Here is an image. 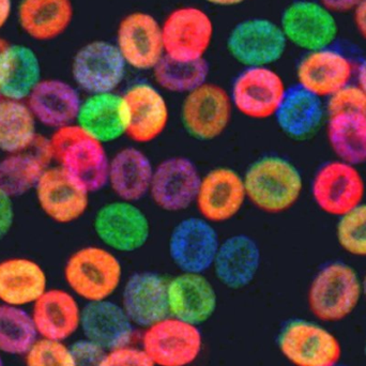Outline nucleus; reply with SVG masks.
I'll list each match as a JSON object with an SVG mask.
<instances>
[{"label": "nucleus", "mask_w": 366, "mask_h": 366, "mask_svg": "<svg viewBox=\"0 0 366 366\" xmlns=\"http://www.w3.org/2000/svg\"><path fill=\"white\" fill-rule=\"evenodd\" d=\"M42 79V66L34 49L10 43L0 58V98L26 101Z\"/></svg>", "instance_id": "72a5a7b5"}, {"label": "nucleus", "mask_w": 366, "mask_h": 366, "mask_svg": "<svg viewBox=\"0 0 366 366\" xmlns=\"http://www.w3.org/2000/svg\"><path fill=\"white\" fill-rule=\"evenodd\" d=\"M81 301L68 288H47L31 305L39 337L66 342L81 331Z\"/></svg>", "instance_id": "393cba45"}, {"label": "nucleus", "mask_w": 366, "mask_h": 366, "mask_svg": "<svg viewBox=\"0 0 366 366\" xmlns=\"http://www.w3.org/2000/svg\"><path fill=\"white\" fill-rule=\"evenodd\" d=\"M49 288L44 268L32 258L9 257L0 260V303L17 307H31Z\"/></svg>", "instance_id": "2f4dec72"}, {"label": "nucleus", "mask_w": 366, "mask_h": 366, "mask_svg": "<svg viewBox=\"0 0 366 366\" xmlns=\"http://www.w3.org/2000/svg\"><path fill=\"white\" fill-rule=\"evenodd\" d=\"M14 223V198L0 189V241L10 234Z\"/></svg>", "instance_id": "c03bdc74"}, {"label": "nucleus", "mask_w": 366, "mask_h": 366, "mask_svg": "<svg viewBox=\"0 0 366 366\" xmlns=\"http://www.w3.org/2000/svg\"><path fill=\"white\" fill-rule=\"evenodd\" d=\"M25 366H77L66 342L39 337L24 356Z\"/></svg>", "instance_id": "ea45409f"}, {"label": "nucleus", "mask_w": 366, "mask_h": 366, "mask_svg": "<svg viewBox=\"0 0 366 366\" xmlns=\"http://www.w3.org/2000/svg\"><path fill=\"white\" fill-rule=\"evenodd\" d=\"M81 100V92L74 84L43 79L26 102L38 124L55 131L75 124Z\"/></svg>", "instance_id": "bb28decb"}, {"label": "nucleus", "mask_w": 366, "mask_h": 366, "mask_svg": "<svg viewBox=\"0 0 366 366\" xmlns=\"http://www.w3.org/2000/svg\"><path fill=\"white\" fill-rule=\"evenodd\" d=\"M154 172V162L139 146H124L109 159L107 187L117 199L139 202L149 195Z\"/></svg>", "instance_id": "cd10ccee"}, {"label": "nucleus", "mask_w": 366, "mask_h": 366, "mask_svg": "<svg viewBox=\"0 0 366 366\" xmlns=\"http://www.w3.org/2000/svg\"><path fill=\"white\" fill-rule=\"evenodd\" d=\"M122 94L129 111L127 137L137 146L148 145L160 139L171 120L165 92L154 81H139L129 86Z\"/></svg>", "instance_id": "6ab92c4d"}, {"label": "nucleus", "mask_w": 366, "mask_h": 366, "mask_svg": "<svg viewBox=\"0 0 366 366\" xmlns=\"http://www.w3.org/2000/svg\"><path fill=\"white\" fill-rule=\"evenodd\" d=\"M165 57L191 62L206 59L214 39L212 17L197 6L172 10L161 21Z\"/></svg>", "instance_id": "9b49d317"}, {"label": "nucleus", "mask_w": 366, "mask_h": 366, "mask_svg": "<svg viewBox=\"0 0 366 366\" xmlns=\"http://www.w3.org/2000/svg\"><path fill=\"white\" fill-rule=\"evenodd\" d=\"M114 43L128 68L139 72H152L165 56L161 21L145 11L120 19Z\"/></svg>", "instance_id": "dca6fc26"}, {"label": "nucleus", "mask_w": 366, "mask_h": 366, "mask_svg": "<svg viewBox=\"0 0 366 366\" xmlns=\"http://www.w3.org/2000/svg\"><path fill=\"white\" fill-rule=\"evenodd\" d=\"M221 240L217 225L199 215H189L172 228L167 254L178 272L208 273Z\"/></svg>", "instance_id": "2eb2a0df"}, {"label": "nucleus", "mask_w": 366, "mask_h": 366, "mask_svg": "<svg viewBox=\"0 0 366 366\" xmlns=\"http://www.w3.org/2000/svg\"><path fill=\"white\" fill-rule=\"evenodd\" d=\"M273 119L288 139L307 141L325 126V101L295 84L290 86Z\"/></svg>", "instance_id": "c85d7f7f"}, {"label": "nucleus", "mask_w": 366, "mask_h": 366, "mask_svg": "<svg viewBox=\"0 0 366 366\" xmlns=\"http://www.w3.org/2000/svg\"><path fill=\"white\" fill-rule=\"evenodd\" d=\"M10 43L8 41L4 40V39L0 38V58H1L2 54L6 51V47Z\"/></svg>", "instance_id": "3c124183"}, {"label": "nucleus", "mask_w": 366, "mask_h": 366, "mask_svg": "<svg viewBox=\"0 0 366 366\" xmlns=\"http://www.w3.org/2000/svg\"><path fill=\"white\" fill-rule=\"evenodd\" d=\"M39 339L30 311L0 303V352L24 357Z\"/></svg>", "instance_id": "4c0bfd02"}, {"label": "nucleus", "mask_w": 366, "mask_h": 366, "mask_svg": "<svg viewBox=\"0 0 366 366\" xmlns=\"http://www.w3.org/2000/svg\"><path fill=\"white\" fill-rule=\"evenodd\" d=\"M247 204L240 172L217 167L202 174L194 207L197 215L214 225L227 223L240 214Z\"/></svg>", "instance_id": "a211bd4d"}, {"label": "nucleus", "mask_w": 366, "mask_h": 366, "mask_svg": "<svg viewBox=\"0 0 366 366\" xmlns=\"http://www.w3.org/2000/svg\"><path fill=\"white\" fill-rule=\"evenodd\" d=\"M361 280H362L363 299L366 301V272L361 277Z\"/></svg>", "instance_id": "603ef678"}, {"label": "nucleus", "mask_w": 366, "mask_h": 366, "mask_svg": "<svg viewBox=\"0 0 366 366\" xmlns=\"http://www.w3.org/2000/svg\"><path fill=\"white\" fill-rule=\"evenodd\" d=\"M335 239L348 255L366 258V202L337 219Z\"/></svg>", "instance_id": "58836bf2"}, {"label": "nucleus", "mask_w": 366, "mask_h": 366, "mask_svg": "<svg viewBox=\"0 0 366 366\" xmlns=\"http://www.w3.org/2000/svg\"><path fill=\"white\" fill-rule=\"evenodd\" d=\"M247 202L266 214L292 210L305 192L299 167L280 154H266L249 163L242 173Z\"/></svg>", "instance_id": "f257e3e1"}, {"label": "nucleus", "mask_w": 366, "mask_h": 366, "mask_svg": "<svg viewBox=\"0 0 366 366\" xmlns=\"http://www.w3.org/2000/svg\"><path fill=\"white\" fill-rule=\"evenodd\" d=\"M200 178L197 164L189 157H169L154 165L148 197L163 212H184L194 207Z\"/></svg>", "instance_id": "aec40b11"}, {"label": "nucleus", "mask_w": 366, "mask_h": 366, "mask_svg": "<svg viewBox=\"0 0 366 366\" xmlns=\"http://www.w3.org/2000/svg\"><path fill=\"white\" fill-rule=\"evenodd\" d=\"M51 165L49 139L39 137L28 149L0 157V189L14 199L27 195Z\"/></svg>", "instance_id": "7c9ffc66"}, {"label": "nucleus", "mask_w": 366, "mask_h": 366, "mask_svg": "<svg viewBox=\"0 0 366 366\" xmlns=\"http://www.w3.org/2000/svg\"><path fill=\"white\" fill-rule=\"evenodd\" d=\"M34 192L45 217L61 225L75 223L89 209L92 193L54 164L45 169Z\"/></svg>", "instance_id": "412c9836"}, {"label": "nucleus", "mask_w": 366, "mask_h": 366, "mask_svg": "<svg viewBox=\"0 0 366 366\" xmlns=\"http://www.w3.org/2000/svg\"><path fill=\"white\" fill-rule=\"evenodd\" d=\"M288 45L279 21L256 16L238 21L228 32V55L242 68L274 66L287 51Z\"/></svg>", "instance_id": "6e6552de"}, {"label": "nucleus", "mask_w": 366, "mask_h": 366, "mask_svg": "<svg viewBox=\"0 0 366 366\" xmlns=\"http://www.w3.org/2000/svg\"><path fill=\"white\" fill-rule=\"evenodd\" d=\"M98 366H154L142 346L132 343L107 350Z\"/></svg>", "instance_id": "79ce46f5"}, {"label": "nucleus", "mask_w": 366, "mask_h": 366, "mask_svg": "<svg viewBox=\"0 0 366 366\" xmlns=\"http://www.w3.org/2000/svg\"><path fill=\"white\" fill-rule=\"evenodd\" d=\"M356 64L337 45L302 53L295 68L296 85L327 100L342 88L354 83Z\"/></svg>", "instance_id": "f3484780"}, {"label": "nucleus", "mask_w": 366, "mask_h": 366, "mask_svg": "<svg viewBox=\"0 0 366 366\" xmlns=\"http://www.w3.org/2000/svg\"><path fill=\"white\" fill-rule=\"evenodd\" d=\"M350 15L357 36L366 43V0H363Z\"/></svg>", "instance_id": "49530a36"}, {"label": "nucleus", "mask_w": 366, "mask_h": 366, "mask_svg": "<svg viewBox=\"0 0 366 366\" xmlns=\"http://www.w3.org/2000/svg\"><path fill=\"white\" fill-rule=\"evenodd\" d=\"M128 66L111 41H89L81 45L71 61V76L85 94L118 92L126 79Z\"/></svg>", "instance_id": "f8f14e48"}, {"label": "nucleus", "mask_w": 366, "mask_h": 366, "mask_svg": "<svg viewBox=\"0 0 366 366\" xmlns=\"http://www.w3.org/2000/svg\"><path fill=\"white\" fill-rule=\"evenodd\" d=\"M277 348L292 366L340 365L343 347L337 335L313 320H290L277 335Z\"/></svg>", "instance_id": "1a4fd4ad"}, {"label": "nucleus", "mask_w": 366, "mask_h": 366, "mask_svg": "<svg viewBox=\"0 0 366 366\" xmlns=\"http://www.w3.org/2000/svg\"><path fill=\"white\" fill-rule=\"evenodd\" d=\"M13 11L12 0H0V30L6 25Z\"/></svg>", "instance_id": "09e8293b"}, {"label": "nucleus", "mask_w": 366, "mask_h": 366, "mask_svg": "<svg viewBox=\"0 0 366 366\" xmlns=\"http://www.w3.org/2000/svg\"><path fill=\"white\" fill-rule=\"evenodd\" d=\"M262 264L258 241L251 234L238 232L222 239L211 272L223 287L242 290L254 283Z\"/></svg>", "instance_id": "5701e85b"}, {"label": "nucleus", "mask_w": 366, "mask_h": 366, "mask_svg": "<svg viewBox=\"0 0 366 366\" xmlns=\"http://www.w3.org/2000/svg\"><path fill=\"white\" fill-rule=\"evenodd\" d=\"M234 112L228 89L208 81L183 96L180 124L191 139L209 143L227 131Z\"/></svg>", "instance_id": "0eeeda50"}, {"label": "nucleus", "mask_w": 366, "mask_h": 366, "mask_svg": "<svg viewBox=\"0 0 366 366\" xmlns=\"http://www.w3.org/2000/svg\"><path fill=\"white\" fill-rule=\"evenodd\" d=\"M74 19L72 0H21L17 21L26 36L47 42L61 36Z\"/></svg>", "instance_id": "473e14b6"}, {"label": "nucleus", "mask_w": 366, "mask_h": 366, "mask_svg": "<svg viewBox=\"0 0 366 366\" xmlns=\"http://www.w3.org/2000/svg\"><path fill=\"white\" fill-rule=\"evenodd\" d=\"M135 327L113 299L85 303L81 311V332L104 350L131 344Z\"/></svg>", "instance_id": "c756f323"}, {"label": "nucleus", "mask_w": 366, "mask_h": 366, "mask_svg": "<svg viewBox=\"0 0 366 366\" xmlns=\"http://www.w3.org/2000/svg\"><path fill=\"white\" fill-rule=\"evenodd\" d=\"M363 352H365V357L366 359V341H365V348H363Z\"/></svg>", "instance_id": "5fc2aeb1"}, {"label": "nucleus", "mask_w": 366, "mask_h": 366, "mask_svg": "<svg viewBox=\"0 0 366 366\" xmlns=\"http://www.w3.org/2000/svg\"><path fill=\"white\" fill-rule=\"evenodd\" d=\"M310 192L322 213L339 219L365 202L366 182L360 167L335 158L316 169Z\"/></svg>", "instance_id": "9d476101"}, {"label": "nucleus", "mask_w": 366, "mask_h": 366, "mask_svg": "<svg viewBox=\"0 0 366 366\" xmlns=\"http://www.w3.org/2000/svg\"><path fill=\"white\" fill-rule=\"evenodd\" d=\"M92 230L101 245L118 255L143 249L152 238V222L139 202L115 199L99 207Z\"/></svg>", "instance_id": "39448f33"}, {"label": "nucleus", "mask_w": 366, "mask_h": 366, "mask_svg": "<svg viewBox=\"0 0 366 366\" xmlns=\"http://www.w3.org/2000/svg\"><path fill=\"white\" fill-rule=\"evenodd\" d=\"M0 157H1V154H0Z\"/></svg>", "instance_id": "4d7b16f0"}, {"label": "nucleus", "mask_w": 366, "mask_h": 366, "mask_svg": "<svg viewBox=\"0 0 366 366\" xmlns=\"http://www.w3.org/2000/svg\"><path fill=\"white\" fill-rule=\"evenodd\" d=\"M355 83L366 94V56L361 58L360 61L356 64V74Z\"/></svg>", "instance_id": "de8ad7c7"}, {"label": "nucleus", "mask_w": 366, "mask_h": 366, "mask_svg": "<svg viewBox=\"0 0 366 366\" xmlns=\"http://www.w3.org/2000/svg\"><path fill=\"white\" fill-rule=\"evenodd\" d=\"M141 346L154 366L194 365L204 350L199 326L169 315L144 329Z\"/></svg>", "instance_id": "4468645a"}, {"label": "nucleus", "mask_w": 366, "mask_h": 366, "mask_svg": "<svg viewBox=\"0 0 366 366\" xmlns=\"http://www.w3.org/2000/svg\"><path fill=\"white\" fill-rule=\"evenodd\" d=\"M4 355L0 352V366H6L4 365Z\"/></svg>", "instance_id": "864d4df0"}, {"label": "nucleus", "mask_w": 366, "mask_h": 366, "mask_svg": "<svg viewBox=\"0 0 366 366\" xmlns=\"http://www.w3.org/2000/svg\"><path fill=\"white\" fill-rule=\"evenodd\" d=\"M279 24L288 45L302 53L337 45L341 34L339 15L320 0H292Z\"/></svg>", "instance_id": "423d86ee"}, {"label": "nucleus", "mask_w": 366, "mask_h": 366, "mask_svg": "<svg viewBox=\"0 0 366 366\" xmlns=\"http://www.w3.org/2000/svg\"><path fill=\"white\" fill-rule=\"evenodd\" d=\"M152 73L154 83L163 92L183 97L209 81L210 64L207 59L183 62L164 56Z\"/></svg>", "instance_id": "e433bc0d"}, {"label": "nucleus", "mask_w": 366, "mask_h": 366, "mask_svg": "<svg viewBox=\"0 0 366 366\" xmlns=\"http://www.w3.org/2000/svg\"><path fill=\"white\" fill-rule=\"evenodd\" d=\"M363 299L362 280L347 262L333 260L318 269L310 283L307 303L318 322H343L354 314Z\"/></svg>", "instance_id": "20e7f679"}, {"label": "nucleus", "mask_w": 366, "mask_h": 366, "mask_svg": "<svg viewBox=\"0 0 366 366\" xmlns=\"http://www.w3.org/2000/svg\"><path fill=\"white\" fill-rule=\"evenodd\" d=\"M169 315L202 326L214 315L219 295L207 273L178 272L167 282Z\"/></svg>", "instance_id": "b1692460"}, {"label": "nucleus", "mask_w": 366, "mask_h": 366, "mask_svg": "<svg viewBox=\"0 0 366 366\" xmlns=\"http://www.w3.org/2000/svg\"><path fill=\"white\" fill-rule=\"evenodd\" d=\"M210 6H219V8H232V6H240L247 0H204Z\"/></svg>", "instance_id": "8fccbe9b"}, {"label": "nucleus", "mask_w": 366, "mask_h": 366, "mask_svg": "<svg viewBox=\"0 0 366 366\" xmlns=\"http://www.w3.org/2000/svg\"><path fill=\"white\" fill-rule=\"evenodd\" d=\"M335 366H345V365H335Z\"/></svg>", "instance_id": "6e6d98bb"}, {"label": "nucleus", "mask_w": 366, "mask_h": 366, "mask_svg": "<svg viewBox=\"0 0 366 366\" xmlns=\"http://www.w3.org/2000/svg\"><path fill=\"white\" fill-rule=\"evenodd\" d=\"M325 107L327 116L341 113L366 114V94L354 81L325 100Z\"/></svg>", "instance_id": "a19ab883"}, {"label": "nucleus", "mask_w": 366, "mask_h": 366, "mask_svg": "<svg viewBox=\"0 0 366 366\" xmlns=\"http://www.w3.org/2000/svg\"><path fill=\"white\" fill-rule=\"evenodd\" d=\"M77 366H98L107 350L83 337L70 345Z\"/></svg>", "instance_id": "37998d69"}, {"label": "nucleus", "mask_w": 366, "mask_h": 366, "mask_svg": "<svg viewBox=\"0 0 366 366\" xmlns=\"http://www.w3.org/2000/svg\"><path fill=\"white\" fill-rule=\"evenodd\" d=\"M38 126L26 101L0 98V154L31 147L40 137Z\"/></svg>", "instance_id": "c9c22d12"}, {"label": "nucleus", "mask_w": 366, "mask_h": 366, "mask_svg": "<svg viewBox=\"0 0 366 366\" xmlns=\"http://www.w3.org/2000/svg\"><path fill=\"white\" fill-rule=\"evenodd\" d=\"M167 282L152 270L137 271L124 279L119 303L134 327L144 330L169 315Z\"/></svg>", "instance_id": "4be33fe9"}, {"label": "nucleus", "mask_w": 366, "mask_h": 366, "mask_svg": "<svg viewBox=\"0 0 366 366\" xmlns=\"http://www.w3.org/2000/svg\"><path fill=\"white\" fill-rule=\"evenodd\" d=\"M75 124L107 146L127 137L129 111L124 94L118 92L86 94Z\"/></svg>", "instance_id": "a878e982"}, {"label": "nucleus", "mask_w": 366, "mask_h": 366, "mask_svg": "<svg viewBox=\"0 0 366 366\" xmlns=\"http://www.w3.org/2000/svg\"><path fill=\"white\" fill-rule=\"evenodd\" d=\"M49 142L53 164L74 182L92 194L107 187L111 156L107 145L75 124L53 131Z\"/></svg>", "instance_id": "f03ea898"}, {"label": "nucleus", "mask_w": 366, "mask_h": 366, "mask_svg": "<svg viewBox=\"0 0 366 366\" xmlns=\"http://www.w3.org/2000/svg\"><path fill=\"white\" fill-rule=\"evenodd\" d=\"M329 10L332 11L337 15L352 14L355 9L363 1V0H320Z\"/></svg>", "instance_id": "a18cd8bd"}, {"label": "nucleus", "mask_w": 366, "mask_h": 366, "mask_svg": "<svg viewBox=\"0 0 366 366\" xmlns=\"http://www.w3.org/2000/svg\"><path fill=\"white\" fill-rule=\"evenodd\" d=\"M288 87L274 66L242 68L228 92L234 111L251 120L274 117Z\"/></svg>", "instance_id": "ddd939ff"}, {"label": "nucleus", "mask_w": 366, "mask_h": 366, "mask_svg": "<svg viewBox=\"0 0 366 366\" xmlns=\"http://www.w3.org/2000/svg\"><path fill=\"white\" fill-rule=\"evenodd\" d=\"M64 280L84 303L109 300L124 283V264L118 254L103 245H86L66 258Z\"/></svg>", "instance_id": "7ed1b4c3"}, {"label": "nucleus", "mask_w": 366, "mask_h": 366, "mask_svg": "<svg viewBox=\"0 0 366 366\" xmlns=\"http://www.w3.org/2000/svg\"><path fill=\"white\" fill-rule=\"evenodd\" d=\"M325 128L335 159L359 167L366 164V114L327 116Z\"/></svg>", "instance_id": "f704fd0d"}]
</instances>
